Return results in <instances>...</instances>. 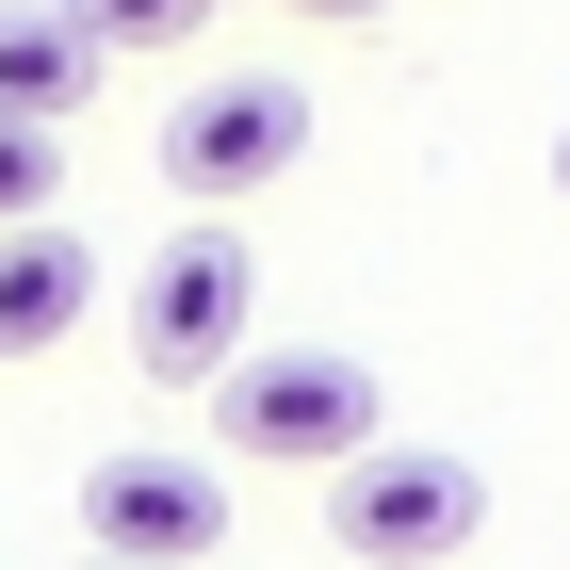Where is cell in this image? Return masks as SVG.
<instances>
[{
    "label": "cell",
    "mask_w": 570,
    "mask_h": 570,
    "mask_svg": "<svg viewBox=\"0 0 570 570\" xmlns=\"http://www.w3.org/2000/svg\"><path fill=\"white\" fill-rule=\"evenodd\" d=\"M213 440L245 456V473H343V456H375V375H358L343 343H245L213 375Z\"/></svg>",
    "instance_id": "obj_1"
},
{
    "label": "cell",
    "mask_w": 570,
    "mask_h": 570,
    "mask_svg": "<svg viewBox=\"0 0 570 570\" xmlns=\"http://www.w3.org/2000/svg\"><path fill=\"white\" fill-rule=\"evenodd\" d=\"M473 522H489V473L456 456V440H375V456L326 473V538L375 554V570H440Z\"/></svg>",
    "instance_id": "obj_2"
},
{
    "label": "cell",
    "mask_w": 570,
    "mask_h": 570,
    "mask_svg": "<svg viewBox=\"0 0 570 570\" xmlns=\"http://www.w3.org/2000/svg\"><path fill=\"white\" fill-rule=\"evenodd\" d=\"M245 309H262V262H245L228 228H179L164 262L131 277V358L164 392H213L228 358H245Z\"/></svg>",
    "instance_id": "obj_3"
},
{
    "label": "cell",
    "mask_w": 570,
    "mask_h": 570,
    "mask_svg": "<svg viewBox=\"0 0 570 570\" xmlns=\"http://www.w3.org/2000/svg\"><path fill=\"white\" fill-rule=\"evenodd\" d=\"M294 147H309V82H277V66H245V82H196V98L164 115V179L196 196V213L262 196Z\"/></svg>",
    "instance_id": "obj_4"
},
{
    "label": "cell",
    "mask_w": 570,
    "mask_h": 570,
    "mask_svg": "<svg viewBox=\"0 0 570 570\" xmlns=\"http://www.w3.org/2000/svg\"><path fill=\"white\" fill-rule=\"evenodd\" d=\"M82 538H98L115 570H196V554L228 538V473L131 440V456H98V473H82Z\"/></svg>",
    "instance_id": "obj_5"
},
{
    "label": "cell",
    "mask_w": 570,
    "mask_h": 570,
    "mask_svg": "<svg viewBox=\"0 0 570 570\" xmlns=\"http://www.w3.org/2000/svg\"><path fill=\"white\" fill-rule=\"evenodd\" d=\"M82 309H98V245L82 228H49V213L0 228V358H49Z\"/></svg>",
    "instance_id": "obj_6"
},
{
    "label": "cell",
    "mask_w": 570,
    "mask_h": 570,
    "mask_svg": "<svg viewBox=\"0 0 570 570\" xmlns=\"http://www.w3.org/2000/svg\"><path fill=\"white\" fill-rule=\"evenodd\" d=\"M82 98H98V33L49 17V0H17V17H0V115H17V131H66Z\"/></svg>",
    "instance_id": "obj_7"
},
{
    "label": "cell",
    "mask_w": 570,
    "mask_h": 570,
    "mask_svg": "<svg viewBox=\"0 0 570 570\" xmlns=\"http://www.w3.org/2000/svg\"><path fill=\"white\" fill-rule=\"evenodd\" d=\"M49 17H82L98 49H164V33H196L213 0H49Z\"/></svg>",
    "instance_id": "obj_8"
},
{
    "label": "cell",
    "mask_w": 570,
    "mask_h": 570,
    "mask_svg": "<svg viewBox=\"0 0 570 570\" xmlns=\"http://www.w3.org/2000/svg\"><path fill=\"white\" fill-rule=\"evenodd\" d=\"M49 196H66V147H49V131H17V115H0V228H33Z\"/></svg>",
    "instance_id": "obj_9"
},
{
    "label": "cell",
    "mask_w": 570,
    "mask_h": 570,
    "mask_svg": "<svg viewBox=\"0 0 570 570\" xmlns=\"http://www.w3.org/2000/svg\"><path fill=\"white\" fill-rule=\"evenodd\" d=\"M294 17H375V0H294Z\"/></svg>",
    "instance_id": "obj_10"
},
{
    "label": "cell",
    "mask_w": 570,
    "mask_h": 570,
    "mask_svg": "<svg viewBox=\"0 0 570 570\" xmlns=\"http://www.w3.org/2000/svg\"><path fill=\"white\" fill-rule=\"evenodd\" d=\"M554 196H570V131H554Z\"/></svg>",
    "instance_id": "obj_11"
},
{
    "label": "cell",
    "mask_w": 570,
    "mask_h": 570,
    "mask_svg": "<svg viewBox=\"0 0 570 570\" xmlns=\"http://www.w3.org/2000/svg\"><path fill=\"white\" fill-rule=\"evenodd\" d=\"M82 570H115V554H82Z\"/></svg>",
    "instance_id": "obj_12"
}]
</instances>
